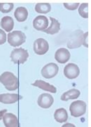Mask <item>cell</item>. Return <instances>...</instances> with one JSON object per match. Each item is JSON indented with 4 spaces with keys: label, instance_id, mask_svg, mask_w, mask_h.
Listing matches in <instances>:
<instances>
[{
    "label": "cell",
    "instance_id": "6da1fadb",
    "mask_svg": "<svg viewBox=\"0 0 91 127\" xmlns=\"http://www.w3.org/2000/svg\"><path fill=\"white\" fill-rule=\"evenodd\" d=\"M0 82L9 91H13L18 88V78L11 72L6 71L0 76Z\"/></svg>",
    "mask_w": 91,
    "mask_h": 127
},
{
    "label": "cell",
    "instance_id": "7a4b0ae2",
    "mask_svg": "<svg viewBox=\"0 0 91 127\" xmlns=\"http://www.w3.org/2000/svg\"><path fill=\"white\" fill-rule=\"evenodd\" d=\"M25 34L20 31H14L7 34V41L10 45L14 47L18 46L26 41Z\"/></svg>",
    "mask_w": 91,
    "mask_h": 127
},
{
    "label": "cell",
    "instance_id": "3957f363",
    "mask_svg": "<svg viewBox=\"0 0 91 127\" xmlns=\"http://www.w3.org/2000/svg\"><path fill=\"white\" fill-rule=\"evenodd\" d=\"M29 56L27 51L21 47L14 49L11 52L10 57L11 61L14 64H23Z\"/></svg>",
    "mask_w": 91,
    "mask_h": 127
},
{
    "label": "cell",
    "instance_id": "277c9868",
    "mask_svg": "<svg viewBox=\"0 0 91 127\" xmlns=\"http://www.w3.org/2000/svg\"><path fill=\"white\" fill-rule=\"evenodd\" d=\"M86 103L82 100H78L73 102L69 108L71 115L75 117L82 116L86 112Z\"/></svg>",
    "mask_w": 91,
    "mask_h": 127
},
{
    "label": "cell",
    "instance_id": "5b68a950",
    "mask_svg": "<svg viewBox=\"0 0 91 127\" xmlns=\"http://www.w3.org/2000/svg\"><path fill=\"white\" fill-rule=\"evenodd\" d=\"M59 68L56 64L51 63L45 65L41 69L42 76L46 79H50L54 77L58 73Z\"/></svg>",
    "mask_w": 91,
    "mask_h": 127
},
{
    "label": "cell",
    "instance_id": "8992f818",
    "mask_svg": "<svg viewBox=\"0 0 91 127\" xmlns=\"http://www.w3.org/2000/svg\"><path fill=\"white\" fill-rule=\"evenodd\" d=\"M83 32L80 30H76L68 42L67 46L69 49L78 48L82 44Z\"/></svg>",
    "mask_w": 91,
    "mask_h": 127
},
{
    "label": "cell",
    "instance_id": "52a82bcc",
    "mask_svg": "<svg viewBox=\"0 0 91 127\" xmlns=\"http://www.w3.org/2000/svg\"><path fill=\"white\" fill-rule=\"evenodd\" d=\"M49 49V45L44 39L39 38L36 39L33 44V50L35 52L39 55L45 54Z\"/></svg>",
    "mask_w": 91,
    "mask_h": 127
},
{
    "label": "cell",
    "instance_id": "ba28073f",
    "mask_svg": "<svg viewBox=\"0 0 91 127\" xmlns=\"http://www.w3.org/2000/svg\"><path fill=\"white\" fill-rule=\"evenodd\" d=\"M64 73L68 78L73 79L78 76L80 73V70L77 65L73 63H70L64 67Z\"/></svg>",
    "mask_w": 91,
    "mask_h": 127
},
{
    "label": "cell",
    "instance_id": "9c48e42d",
    "mask_svg": "<svg viewBox=\"0 0 91 127\" xmlns=\"http://www.w3.org/2000/svg\"><path fill=\"white\" fill-rule=\"evenodd\" d=\"M54 99L52 95L48 93H44L39 96L37 100L38 105L44 108H48L53 104Z\"/></svg>",
    "mask_w": 91,
    "mask_h": 127
},
{
    "label": "cell",
    "instance_id": "30bf717a",
    "mask_svg": "<svg viewBox=\"0 0 91 127\" xmlns=\"http://www.w3.org/2000/svg\"><path fill=\"white\" fill-rule=\"evenodd\" d=\"M48 18L45 16L39 15L36 17L33 22L34 28L38 31H43L48 25Z\"/></svg>",
    "mask_w": 91,
    "mask_h": 127
},
{
    "label": "cell",
    "instance_id": "8fae6325",
    "mask_svg": "<svg viewBox=\"0 0 91 127\" xmlns=\"http://www.w3.org/2000/svg\"><path fill=\"white\" fill-rule=\"evenodd\" d=\"M71 56L68 50L65 48H60L58 49L55 54V58L59 63L65 64L69 60Z\"/></svg>",
    "mask_w": 91,
    "mask_h": 127
},
{
    "label": "cell",
    "instance_id": "7c38bea8",
    "mask_svg": "<svg viewBox=\"0 0 91 127\" xmlns=\"http://www.w3.org/2000/svg\"><path fill=\"white\" fill-rule=\"evenodd\" d=\"M22 96L16 94L6 93L0 94V102L4 104L15 103L21 99Z\"/></svg>",
    "mask_w": 91,
    "mask_h": 127
},
{
    "label": "cell",
    "instance_id": "4fadbf2b",
    "mask_svg": "<svg viewBox=\"0 0 91 127\" xmlns=\"http://www.w3.org/2000/svg\"><path fill=\"white\" fill-rule=\"evenodd\" d=\"M3 121L6 127H19V123L16 116L11 113H7L3 117Z\"/></svg>",
    "mask_w": 91,
    "mask_h": 127
},
{
    "label": "cell",
    "instance_id": "5bb4252c",
    "mask_svg": "<svg viewBox=\"0 0 91 127\" xmlns=\"http://www.w3.org/2000/svg\"><path fill=\"white\" fill-rule=\"evenodd\" d=\"M33 86L37 87L44 91L51 93H55L57 89L53 85L41 80H37L33 83L31 84Z\"/></svg>",
    "mask_w": 91,
    "mask_h": 127
},
{
    "label": "cell",
    "instance_id": "9a60e30c",
    "mask_svg": "<svg viewBox=\"0 0 91 127\" xmlns=\"http://www.w3.org/2000/svg\"><path fill=\"white\" fill-rule=\"evenodd\" d=\"M28 15V12L27 9L22 6L17 7L14 13L15 17L19 22H23L26 20Z\"/></svg>",
    "mask_w": 91,
    "mask_h": 127
},
{
    "label": "cell",
    "instance_id": "2e32d148",
    "mask_svg": "<svg viewBox=\"0 0 91 127\" xmlns=\"http://www.w3.org/2000/svg\"><path fill=\"white\" fill-rule=\"evenodd\" d=\"M14 24L13 19L10 16H4L1 19L0 23L1 27L7 32H10L12 30Z\"/></svg>",
    "mask_w": 91,
    "mask_h": 127
},
{
    "label": "cell",
    "instance_id": "e0dca14e",
    "mask_svg": "<svg viewBox=\"0 0 91 127\" xmlns=\"http://www.w3.org/2000/svg\"><path fill=\"white\" fill-rule=\"evenodd\" d=\"M51 21L50 26L47 29L43 31L48 34H53L58 32L60 30V24L58 21L55 18L49 17Z\"/></svg>",
    "mask_w": 91,
    "mask_h": 127
},
{
    "label": "cell",
    "instance_id": "ac0fdd59",
    "mask_svg": "<svg viewBox=\"0 0 91 127\" xmlns=\"http://www.w3.org/2000/svg\"><path fill=\"white\" fill-rule=\"evenodd\" d=\"M80 94V91L78 89H72L64 93L61 96V99L66 101L70 99H77Z\"/></svg>",
    "mask_w": 91,
    "mask_h": 127
},
{
    "label": "cell",
    "instance_id": "d6986e66",
    "mask_svg": "<svg viewBox=\"0 0 91 127\" xmlns=\"http://www.w3.org/2000/svg\"><path fill=\"white\" fill-rule=\"evenodd\" d=\"M54 116L56 121L61 123L66 122L68 118L67 112L63 108L56 110L54 112Z\"/></svg>",
    "mask_w": 91,
    "mask_h": 127
},
{
    "label": "cell",
    "instance_id": "ffe728a7",
    "mask_svg": "<svg viewBox=\"0 0 91 127\" xmlns=\"http://www.w3.org/2000/svg\"><path fill=\"white\" fill-rule=\"evenodd\" d=\"M35 9L38 13L46 14L51 11V6L48 3H38L36 4Z\"/></svg>",
    "mask_w": 91,
    "mask_h": 127
},
{
    "label": "cell",
    "instance_id": "44dd1931",
    "mask_svg": "<svg viewBox=\"0 0 91 127\" xmlns=\"http://www.w3.org/2000/svg\"><path fill=\"white\" fill-rule=\"evenodd\" d=\"M88 3H83L80 6L78 11L80 15L83 18H88Z\"/></svg>",
    "mask_w": 91,
    "mask_h": 127
},
{
    "label": "cell",
    "instance_id": "7402d4cb",
    "mask_svg": "<svg viewBox=\"0 0 91 127\" xmlns=\"http://www.w3.org/2000/svg\"><path fill=\"white\" fill-rule=\"evenodd\" d=\"M14 4L12 3H0V11L3 13L9 12L13 9Z\"/></svg>",
    "mask_w": 91,
    "mask_h": 127
},
{
    "label": "cell",
    "instance_id": "603a6c76",
    "mask_svg": "<svg viewBox=\"0 0 91 127\" xmlns=\"http://www.w3.org/2000/svg\"><path fill=\"white\" fill-rule=\"evenodd\" d=\"M63 5L67 9L70 10H74L77 9L80 4L79 3H64Z\"/></svg>",
    "mask_w": 91,
    "mask_h": 127
},
{
    "label": "cell",
    "instance_id": "cb8c5ba5",
    "mask_svg": "<svg viewBox=\"0 0 91 127\" xmlns=\"http://www.w3.org/2000/svg\"><path fill=\"white\" fill-rule=\"evenodd\" d=\"M6 40V34L2 30L0 29V45L5 43Z\"/></svg>",
    "mask_w": 91,
    "mask_h": 127
},
{
    "label": "cell",
    "instance_id": "d4e9b609",
    "mask_svg": "<svg viewBox=\"0 0 91 127\" xmlns=\"http://www.w3.org/2000/svg\"><path fill=\"white\" fill-rule=\"evenodd\" d=\"M88 32L83 34L82 43L83 45L87 48L88 47Z\"/></svg>",
    "mask_w": 91,
    "mask_h": 127
},
{
    "label": "cell",
    "instance_id": "484cf974",
    "mask_svg": "<svg viewBox=\"0 0 91 127\" xmlns=\"http://www.w3.org/2000/svg\"><path fill=\"white\" fill-rule=\"evenodd\" d=\"M61 127H76L73 124L67 123L63 125Z\"/></svg>",
    "mask_w": 91,
    "mask_h": 127
},
{
    "label": "cell",
    "instance_id": "4316f807",
    "mask_svg": "<svg viewBox=\"0 0 91 127\" xmlns=\"http://www.w3.org/2000/svg\"><path fill=\"white\" fill-rule=\"evenodd\" d=\"M7 111L6 109H4L0 111V120L1 119L4 113Z\"/></svg>",
    "mask_w": 91,
    "mask_h": 127
}]
</instances>
